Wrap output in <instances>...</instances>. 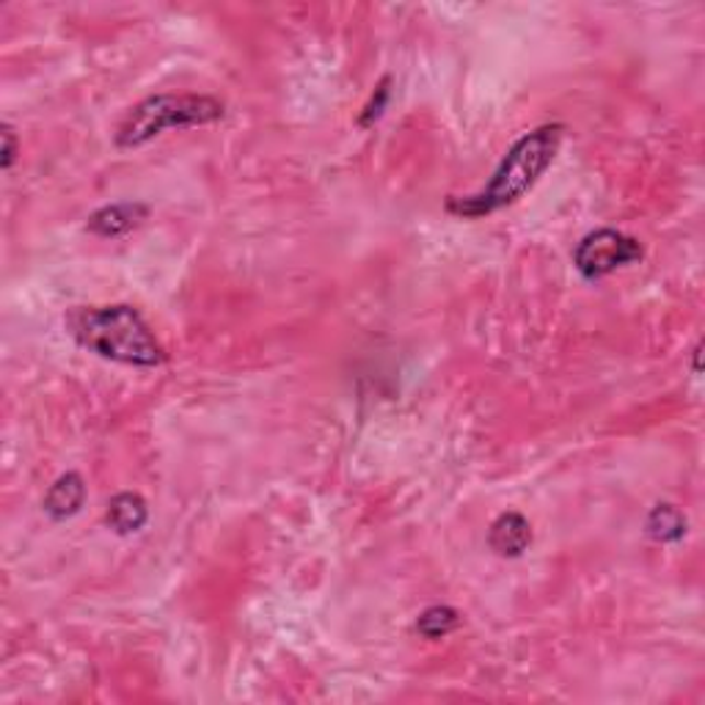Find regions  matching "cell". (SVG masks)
Segmentation results:
<instances>
[{
	"mask_svg": "<svg viewBox=\"0 0 705 705\" xmlns=\"http://www.w3.org/2000/svg\"><path fill=\"white\" fill-rule=\"evenodd\" d=\"M460 623V615H457L452 606H430L419 615L417 621V632L422 634L424 639H441L446 634H452Z\"/></svg>",
	"mask_w": 705,
	"mask_h": 705,
	"instance_id": "30bf717a",
	"label": "cell"
},
{
	"mask_svg": "<svg viewBox=\"0 0 705 705\" xmlns=\"http://www.w3.org/2000/svg\"><path fill=\"white\" fill-rule=\"evenodd\" d=\"M18 136H14L12 127H3V169H12L14 160H18Z\"/></svg>",
	"mask_w": 705,
	"mask_h": 705,
	"instance_id": "7c38bea8",
	"label": "cell"
},
{
	"mask_svg": "<svg viewBox=\"0 0 705 705\" xmlns=\"http://www.w3.org/2000/svg\"><path fill=\"white\" fill-rule=\"evenodd\" d=\"M386 102H389V78H384V83L375 89V96L373 102H369L367 107H364V116H362V125H373L375 120H378L380 113H384Z\"/></svg>",
	"mask_w": 705,
	"mask_h": 705,
	"instance_id": "8fae6325",
	"label": "cell"
},
{
	"mask_svg": "<svg viewBox=\"0 0 705 705\" xmlns=\"http://www.w3.org/2000/svg\"><path fill=\"white\" fill-rule=\"evenodd\" d=\"M648 535L659 543H678L686 535V519L675 504H656L648 515Z\"/></svg>",
	"mask_w": 705,
	"mask_h": 705,
	"instance_id": "9c48e42d",
	"label": "cell"
},
{
	"mask_svg": "<svg viewBox=\"0 0 705 705\" xmlns=\"http://www.w3.org/2000/svg\"><path fill=\"white\" fill-rule=\"evenodd\" d=\"M532 543V526L521 513H502L491 524L488 532V546L499 557H521Z\"/></svg>",
	"mask_w": 705,
	"mask_h": 705,
	"instance_id": "5b68a950",
	"label": "cell"
},
{
	"mask_svg": "<svg viewBox=\"0 0 705 705\" xmlns=\"http://www.w3.org/2000/svg\"><path fill=\"white\" fill-rule=\"evenodd\" d=\"M637 260H643V246L617 229L590 231L573 251V265L584 278H604Z\"/></svg>",
	"mask_w": 705,
	"mask_h": 705,
	"instance_id": "277c9868",
	"label": "cell"
},
{
	"mask_svg": "<svg viewBox=\"0 0 705 705\" xmlns=\"http://www.w3.org/2000/svg\"><path fill=\"white\" fill-rule=\"evenodd\" d=\"M562 125H543L537 130L526 133L524 138L510 147L499 169L493 171L491 182L475 196H450L446 209L460 218H482L497 209L510 207L519 202L526 191L535 187V182L546 174L552 160L557 158L559 144H562Z\"/></svg>",
	"mask_w": 705,
	"mask_h": 705,
	"instance_id": "7a4b0ae2",
	"label": "cell"
},
{
	"mask_svg": "<svg viewBox=\"0 0 705 705\" xmlns=\"http://www.w3.org/2000/svg\"><path fill=\"white\" fill-rule=\"evenodd\" d=\"M147 204L138 202H122V204H107V207L96 209L89 218V229L100 238H120L127 235L130 229H136L144 218H147Z\"/></svg>",
	"mask_w": 705,
	"mask_h": 705,
	"instance_id": "8992f818",
	"label": "cell"
},
{
	"mask_svg": "<svg viewBox=\"0 0 705 705\" xmlns=\"http://www.w3.org/2000/svg\"><path fill=\"white\" fill-rule=\"evenodd\" d=\"M83 502H86L83 477L69 471V475L58 477V480L50 486V491H47L45 513L56 521L72 519V515L83 508Z\"/></svg>",
	"mask_w": 705,
	"mask_h": 705,
	"instance_id": "52a82bcc",
	"label": "cell"
},
{
	"mask_svg": "<svg viewBox=\"0 0 705 705\" xmlns=\"http://www.w3.org/2000/svg\"><path fill=\"white\" fill-rule=\"evenodd\" d=\"M224 102L204 94H155L138 102L116 130V147L136 149L158 138L163 130H182L218 122Z\"/></svg>",
	"mask_w": 705,
	"mask_h": 705,
	"instance_id": "3957f363",
	"label": "cell"
},
{
	"mask_svg": "<svg viewBox=\"0 0 705 705\" xmlns=\"http://www.w3.org/2000/svg\"><path fill=\"white\" fill-rule=\"evenodd\" d=\"M69 337L89 353L130 367H160L166 362L163 344L133 306H75L64 317Z\"/></svg>",
	"mask_w": 705,
	"mask_h": 705,
	"instance_id": "6da1fadb",
	"label": "cell"
},
{
	"mask_svg": "<svg viewBox=\"0 0 705 705\" xmlns=\"http://www.w3.org/2000/svg\"><path fill=\"white\" fill-rule=\"evenodd\" d=\"M105 521L116 535H133V532L144 530V524L149 521V508L147 502H144V497H138V493H116V497L107 502Z\"/></svg>",
	"mask_w": 705,
	"mask_h": 705,
	"instance_id": "ba28073f",
	"label": "cell"
}]
</instances>
